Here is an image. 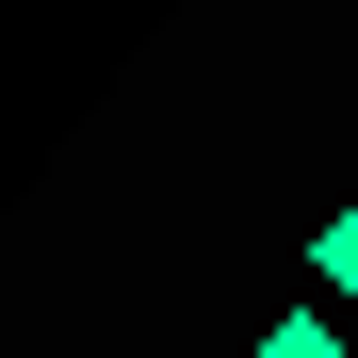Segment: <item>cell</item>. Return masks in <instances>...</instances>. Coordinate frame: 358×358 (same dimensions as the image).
<instances>
[{
    "label": "cell",
    "mask_w": 358,
    "mask_h": 358,
    "mask_svg": "<svg viewBox=\"0 0 358 358\" xmlns=\"http://www.w3.org/2000/svg\"><path fill=\"white\" fill-rule=\"evenodd\" d=\"M310 293L358 310V196H326V228H310Z\"/></svg>",
    "instance_id": "6da1fadb"
},
{
    "label": "cell",
    "mask_w": 358,
    "mask_h": 358,
    "mask_svg": "<svg viewBox=\"0 0 358 358\" xmlns=\"http://www.w3.org/2000/svg\"><path fill=\"white\" fill-rule=\"evenodd\" d=\"M245 358H358V342H342V326H326V310H277V326H261V342H245Z\"/></svg>",
    "instance_id": "7a4b0ae2"
}]
</instances>
